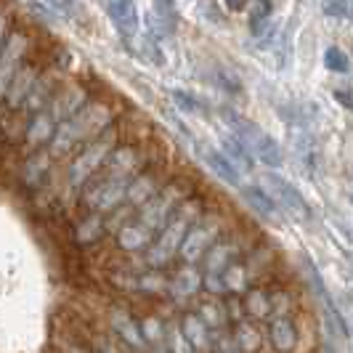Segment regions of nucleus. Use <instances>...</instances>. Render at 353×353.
<instances>
[{"label": "nucleus", "instance_id": "nucleus-29", "mask_svg": "<svg viewBox=\"0 0 353 353\" xmlns=\"http://www.w3.org/2000/svg\"><path fill=\"white\" fill-rule=\"evenodd\" d=\"M139 330L146 343V353L165 348V335H168V319H162L159 314H143L139 319Z\"/></svg>", "mask_w": 353, "mask_h": 353}, {"label": "nucleus", "instance_id": "nucleus-1", "mask_svg": "<svg viewBox=\"0 0 353 353\" xmlns=\"http://www.w3.org/2000/svg\"><path fill=\"white\" fill-rule=\"evenodd\" d=\"M120 112H123L120 101L96 96L72 120H67V123H61L56 128V136H53L51 146H48V154L53 157V162L74 157L85 143L96 141L112 125L120 123Z\"/></svg>", "mask_w": 353, "mask_h": 353}, {"label": "nucleus", "instance_id": "nucleus-28", "mask_svg": "<svg viewBox=\"0 0 353 353\" xmlns=\"http://www.w3.org/2000/svg\"><path fill=\"white\" fill-rule=\"evenodd\" d=\"M133 295H141V298H162V295H168V276L162 271H152V268L139 265L136 282H133Z\"/></svg>", "mask_w": 353, "mask_h": 353}, {"label": "nucleus", "instance_id": "nucleus-4", "mask_svg": "<svg viewBox=\"0 0 353 353\" xmlns=\"http://www.w3.org/2000/svg\"><path fill=\"white\" fill-rule=\"evenodd\" d=\"M229 231H231L229 212H223L221 208H210V210L205 212L194 226L189 229L186 239L181 242V248H178V261L183 265H199L202 258L208 255V250H210L218 239H223Z\"/></svg>", "mask_w": 353, "mask_h": 353}, {"label": "nucleus", "instance_id": "nucleus-21", "mask_svg": "<svg viewBox=\"0 0 353 353\" xmlns=\"http://www.w3.org/2000/svg\"><path fill=\"white\" fill-rule=\"evenodd\" d=\"M106 236V215L101 212H80L72 223L70 239L74 248H93Z\"/></svg>", "mask_w": 353, "mask_h": 353}, {"label": "nucleus", "instance_id": "nucleus-25", "mask_svg": "<svg viewBox=\"0 0 353 353\" xmlns=\"http://www.w3.org/2000/svg\"><path fill=\"white\" fill-rule=\"evenodd\" d=\"M239 196L245 199V205H248L258 218H265V221H271V223H279V218H282V215H279V205L268 196V192H263V186H242V189H239Z\"/></svg>", "mask_w": 353, "mask_h": 353}, {"label": "nucleus", "instance_id": "nucleus-12", "mask_svg": "<svg viewBox=\"0 0 353 353\" xmlns=\"http://www.w3.org/2000/svg\"><path fill=\"white\" fill-rule=\"evenodd\" d=\"M170 173H168V162H157V165H152V168H146L143 173L130 181V186H128V196H125V208H130V210H141L146 202H152L154 196L165 189V183L170 181Z\"/></svg>", "mask_w": 353, "mask_h": 353}, {"label": "nucleus", "instance_id": "nucleus-33", "mask_svg": "<svg viewBox=\"0 0 353 353\" xmlns=\"http://www.w3.org/2000/svg\"><path fill=\"white\" fill-rule=\"evenodd\" d=\"M165 353H194V348L183 340L176 319H168V335H165Z\"/></svg>", "mask_w": 353, "mask_h": 353}, {"label": "nucleus", "instance_id": "nucleus-39", "mask_svg": "<svg viewBox=\"0 0 353 353\" xmlns=\"http://www.w3.org/2000/svg\"><path fill=\"white\" fill-rule=\"evenodd\" d=\"M14 8H6V6H0V46L6 43V37L11 35V30H14Z\"/></svg>", "mask_w": 353, "mask_h": 353}, {"label": "nucleus", "instance_id": "nucleus-13", "mask_svg": "<svg viewBox=\"0 0 353 353\" xmlns=\"http://www.w3.org/2000/svg\"><path fill=\"white\" fill-rule=\"evenodd\" d=\"M14 173H17V183L27 194H37L51 183L53 157L48 154V149L32 152V154H21Z\"/></svg>", "mask_w": 353, "mask_h": 353}, {"label": "nucleus", "instance_id": "nucleus-17", "mask_svg": "<svg viewBox=\"0 0 353 353\" xmlns=\"http://www.w3.org/2000/svg\"><path fill=\"white\" fill-rule=\"evenodd\" d=\"M112 239H114L117 252H123V255H139V252H141L143 255L146 250L152 248V242L157 239V234L152 229H146L139 218H133V221H128L125 226H120Z\"/></svg>", "mask_w": 353, "mask_h": 353}, {"label": "nucleus", "instance_id": "nucleus-6", "mask_svg": "<svg viewBox=\"0 0 353 353\" xmlns=\"http://www.w3.org/2000/svg\"><path fill=\"white\" fill-rule=\"evenodd\" d=\"M37 48V37L32 35V30L27 24H14L11 35L6 37V43L0 46V104L6 99V93L11 88L14 74L21 70V64L32 56Z\"/></svg>", "mask_w": 353, "mask_h": 353}, {"label": "nucleus", "instance_id": "nucleus-22", "mask_svg": "<svg viewBox=\"0 0 353 353\" xmlns=\"http://www.w3.org/2000/svg\"><path fill=\"white\" fill-rule=\"evenodd\" d=\"M178 321V330L183 340L194 348V353H210V343H212V332L205 327V321L196 316L194 311H186L176 319Z\"/></svg>", "mask_w": 353, "mask_h": 353}, {"label": "nucleus", "instance_id": "nucleus-34", "mask_svg": "<svg viewBox=\"0 0 353 353\" xmlns=\"http://www.w3.org/2000/svg\"><path fill=\"white\" fill-rule=\"evenodd\" d=\"M170 96H173V101H176L178 109H183V112H192V114H202V112H205V104L196 99L194 93H189V90L173 88Z\"/></svg>", "mask_w": 353, "mask_h": 353}, {"label": "nucleus", "instance_id": "nucleus-7", "mask_svg": "<svg viewBox=\"0 0 353 353\" xmlns=\"http://www.w3.org/2000/svg\"><path fill=\"white\" fill-rule=\"evenodd\" d=\"M208 210H210V208H208V194H205V192H194V194L189 196V199L173 212V218L165 223V229L159 231L154 242H157L159 248H165L168 252H173V255L178 258L181 242L186 239L189 229H192Z\"/></svg>", "mask_w": 353, "mask_h": 353}, {"label": "nucleus", "instance_id": "nucleus-31", "mask_svg": "<svg viewBox=\"0 0 353 353\" xmlns=\"http://www.w3.org/2000/svg\"><path fill=\"white\" fill-rule=\"evenodd\" d=\"M205 162H208V168H210L215 176L221 178L223 183H229V186H239V181H242V173L231 165L229 159L221 154V149H208L205 154Z\"/></svg>", "mask_w": 353, "mask_h": 353}, {"label": "nucleus", "instance_id": "nucleus-30", "mask_svg": "<svg viewBox=\"0 0 353 353\" xmlns=\"http://www.w3.org/2000/svg\"><path fill=\"white\" fill-rule=\"evenodd\" d=\"M221 154L229 159V162L236 168V170H239V173H250V170L255 168V159L250 157L248 149L236 141L231 133H223V136H221Z\"/></svg>", "mask_w": 353, "mask_h": 353}, {"label": "nucleus", "instance_id": "nucleus-16", "mask_svg": "<svg viewBox=\"0 0 353 353\" xmlns=\"http://www.w3.org/2000/svg\"><path fill=\"white\" fill-rule=\"evenodd\" d=\"M202 292V271L196 265L181 263V268L168 276V298L176 305H194Z\"/></svg>", "mask_w": 353, "mask_h": 353}, {"label": "nucleus", "instance_id": "nucleus-5", "mask_svg": "<svg viewBox=\"0 0 353 353\" xmlns=\"http://www.w3.org/2000/svg\"><path fill=\"white\" fill-rule=\"evenodd\" d=\"M194 192H199L194 178L178 173V176H173L165 183V189H162L152 202H146L141 210H136V218L141 221L146 229H152L154 234H159V231L165 229V223L173 218V212H176L189 196L194 194Z\"/></svg>", "mask_w": 353, "mask_h": 353}, {"label": "nucleus", "instance_id": "nucleus-38", "mask_svg": "<svg viewBox=\"0 0 353 353\" xmlns=\"http://www.w3.org/2000/svg\"><path fill=\"white\" fill-rule=\"evenodd\" d=\"M88 351L90 353H130V351H125L114 337H106V335H99V337H93V340H88Z\"/></svg>", "mask_w": 353, "mask_h": 353}, {"label": "nucleus", "instance_id": "nucleus-41", "mask_svg": "<svg viewBox=\"0 0 353 353\" xmlns=\"http://www.w3.org/2000/svg\"><path fill=\"white\" fill-rule=\"evenodd\" d=\"M149 353H165V348H159V351H149Z\"/></svg>", "mask_w": 353, "mask_h": 353}, {"label": "nucleus", "instance_id": "nucleus-40", "mask_svg": "<svg viewBox=\"0 0 353 353\" xmlns=\"http://www.w3.org/2000/svg\"><path fill=\"white\" fill-rule=\"evenodd\" d=\"M215 83H218V88L231 90V93H239V80H236L229 70H215Z\"/></svg>", "mask_w": 353, "mask_h": 353}, {"label": "nucleus", "instance_id": "nucleus-10", "mask_svg": "<svg viewBox=\"0 0 353 353\" xmlns=\"http://www.w3.org/2000/svg\"><path fill=\"white\" fill-rule=\"evenodd\" d=\"M93 99H96V85H90L85 80H67V83L59 88V93L53 96L51 106H48L46 112L53 117V123L61 125V123H67V120H72V117H74L83 106H88Z\"/></svg>", "mask_w": 353, "mask_h": 353}, {"label": "nucleus", "instance_id": "nucleus-24", "mask_svg": "<svg viewBox=\"0 0 353 353\" xmlns=\"http://www.w3.org/2000/svg\"><path fill=\"white\" fill-rule=\"evenodd\" d=\"M196 316L205 321V327L210 332H221V330H229V314H226V303L223 298H212V295H199V301L194 303Z\"/></svg>", "mask_w": 353, "mask_h": 353}, {"label": "nucleus", "instance_id": "nucleus-35", "mask_svg": "<svg viewBox=\"0 0 353 353\" xmlns=\"http://www.w3.org/2000/svg\"><path fill=\"white\" fill-rule=\"evenodd\" d=\"M321 11L332 19L353 21V0H327V3L321 6Z\"/></svg>", "mask_w": 353, "mask_h": 353}, {"label": "nucleus", "instance_id": "nucleus-2", "mask_svg": "<svg viewBox=\"0 0 353 353\" xmlns=\"http://www.w3.org/2000/svg\"><path fill=\"white\" fill-rule=\"evenodd\" d=\"M125 139H128V136H125V128L117 123V125H112L106 133H101L96 141L85 143L74 157H70L67 170H64V192L74 194V199H77L80 189L101 173V168L106 165L109 154H112Z\"/></svg>", "mask_w": 353, "mask_h": 353}, {"label": "nucleus", "instance_id": "nucleus-27", "mask_svg": "<svg viewBox=\"0 0 353 353\" xmlns=\"http://www.w3.org/2000/svg\"><path fill=\"white\" fill-rule=\"evenodd\" d=\"M229 330L242 353H261V348H263V343H265V335H263V330H261V324H255V321H250V319H239L236 324H231Z\"/></svg>", "mask_w": 353, "mask_h": 353}, {"label": "nucleus", "instance_id": "nucleus-18", "mask_svg": "<svg viewBox=\"0 0 353 353\" xmlns=\"http://www.w3.org/2000/svg\"><path fill=\"white\" fill-rule=\"evenodd\" d=\"M265 340L274 353H295L301 345V330L295 316H274L265 324Z\"/></svg>", "mask_w": 353, "mask_h": 353}, {"label": "nucleus", "instance_id": "nucleus-19", "mask_svg": "<svg viewBox=\"0 0 353 353\" xmlns=\"http://www.w3.org/2000/svg\"><path fill=\"white\" fill-rule=\"evenodd\" d=\"M56 128L59 125L53 123V117L48 112H37L30 117L27 123V130H24V141H21V154H32V152H43L48 149L56 136Z\"/></svg>", "mask_w": 353, "mask_h": 353}, {"label": "nucleus", "instance_id": "nucleus-37", "mask_svg": "<svg viewBox=\"0 0 353 353\" xmlns=\"http://www.w3.org/2000/svg\"><path fill=\"white\" fill-rule=\"evenodd\" d=\"M324 64H327V70H332V72L351 70V59H348V53L343 51V48H337V46L327 48V53H324Z\"/></svg>", "mask_w": 353, "mask_h": 353}, {"label": "nucleus", "instance_id": "nucleus-32", "mask_svg": "<svg viewBox=\"0 0 353 353\" xmlns=\"http://www.w3.org/2000/svg\"><path fill=\"white\" fill-rule=\"evenodd\" d=\"M125 46H128V51H133L139 59L149 61V64H154V67L165 61V53H162V48H159V43L157 40H152V37H146V35L125 37Z\"/></svg>", "mask_w": 353, "mask_h": 353}, {"label": "nucleus", "instance_id": "nucleus-11", "mask_svg": "<svg viewBox=\"0 0 353 353\" xmlns=\"http://www.w3.org/2000/svg\"><path fill=\"white\" fill-rule=\"evenodd\" d=\"M263 192H268V196L279 205V210H284L290 218H295V221H311V205L305 202V196L290 183V181H284L279 173H274V170H268L263 173Z\"/></svg>", "mask_w": 353, "mask_h": 353}, {"label": "nucleus", "instance_id": "nucleus-15", "mask_svg": "<svg viewBox=\"0 0 353 353\" xmlns=\"http://www.w3.org/2000/svg\"><path fill=\"white\" fill-rule=\"evenodd\" d=\"M67 83V72L59 70V67H53V64H48L46 67V72L37 77L35 88H32V93L27 96V101H24V106L19 109V112H24V114H37V112H46L48 106H51L53 96L59 93V88Z\"/></svg>", "mask_w": 353, "mask_h": 353}, {"label": "nucleus", "instance_id": "nucleus-14", "mask_svg": "<svg viewBox=\"0 0 353 353\" xmlns=\"http://www.w3.org/2000/svg\"><path fill=\"white\" fill-rule=\"evenodd\" d=\"M106 324H109L112 337L123 345L125 351H130V353L146 351V343H143L141 330H139V316H136L128 305H123V303L112 305L109 314H106Z\"/></svg>", "mask_w": 353, "mask_h": 353}, {"label": "nucleus", "instance_id": "nucleus-20", "mask_svg": "<svg viewBox=\"0 0 353 353\" xmlns=\"http://www.w3.org/2000/svg\"><path fill=\"white\" fill-rule=\"evenodd\" d=\"M274 287L276 284H258L252 287L248 295H242V311H245V319L255 321V324H268L274 319Z\"/></svg>", "mask_w": 353, "mask_h": 353}, {"label": "nucleus", "instance_id": "nucleus-3", "mask_svg": "<svg viewBox=\"0 0 353 353\" xmlns=\"http://www.w3.org/2000/svg\"><path fill=\"white\" fill-rule=\"evenodd\" d=\"M221 117H223L226 128H231V136L248 149L250 157L255 159V162H263L265 168H279L284 162L282 146L274 141L261 125H255L248 117L236 114L229 106L221 109Z\"/></svg>", "mask_w": 353, "mask_h": 353}, {"label": "nucleus", "instance_id": "nucleus-23", "mask_svg": "<svg viewBox=\"0 0 353 353\" xmlns=\"http://www.w3.org/2000/svg\"><path fill=\"white\" fill-rule=\"evenodd\" d=\"M176 24H178L176 8L170 3H154V6L146 8V30H149L152 40L170 37L176 32Z\"/></svg>", "mask_w": 353, "mask_h": 353}, {"label": "nucleus", "instance_id": "nucleus-8", "mask_svg": "<svg viewBox=\"0 0 353 353\" xmlns=\"http://www.w3.org/2000/svg\"><path fill=\"white\" fill-rule=\"evenodd\" d=\"M258 242L255 239H250V234L239 229H231L223 239H218L210 250H208V255L202 258V276L205 279H212V276H223V271L234 265L236 261H242L245 255H248L250 250L255 248Z\"/></svg>", "mask_w": 353, "mask_h": 353}, {"label": "nucleus", "instance_id": "nucleus-26", "mask_svg": "<svg viewBox=\"0 0 353 353\" xmlns=\"http://www.w3.org/2000/svg\"><path fill=\"white\" fill-rule=\"evenodd\" d=\"M109 19L114 21V27L123 32L125 37L139 35V8L128 0H112L104 6Z\"/></svg>", "mask_w": 353, "mask_h": 353}, {"label": "nucleus", "instance_id": "nucleus-36", "mask_svg": "<svg viewBox=\"0 0 353 353\" xmlns=\"http://www.w3.org/2000/svg\"><path fill=\"white\" fill-rule=\"evenodd\" d=\"M210 353H242L236 340L231 335V330H221V332H212Z\"/></svg>", "mask_w": 353, "mask_h": 353}, {"label": "nucleus", "instance_id": "nucleus-9", "mask_svg": "<svg viewBox=\"0 0 353 353\" xmlns=\"http://www.w3.org/2000/svg\"><path fill=\"white\" fill-rule=\"evenodd\" d=\"M51 48L53 46H40L37 43V48L32 51V56L21 64V70L14 74V80H11V88L6 93V99H3V106H6V112H19L24 101H27V96L32 93L35 88L37 77L46 72L48 67V61H51Z\"/></svg>", "mask_w": 353, "mask_h": 353}]
</instances>
